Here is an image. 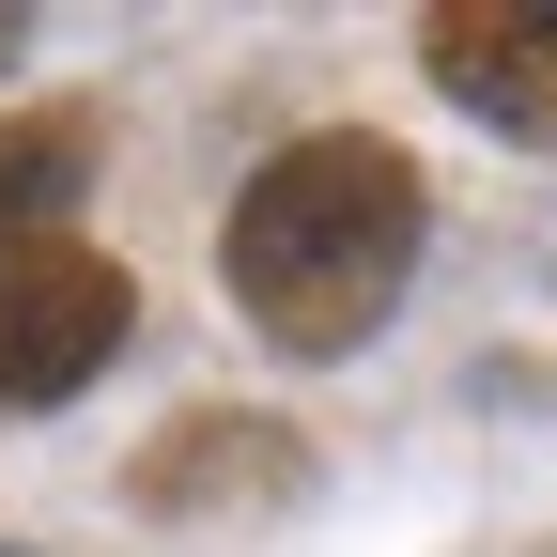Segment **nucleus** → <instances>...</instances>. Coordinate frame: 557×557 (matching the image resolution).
<instances>
[{
  "mask_svg": "<svg viewBox=\"0 0 557 557\" xmlns=\"http://www.w3.org/2000/svg\"><path fill=\"white\" fill-rule=\"evenodd\" d=\"M418 233H434L418 171L387 156V139L325 124V139H278V156L248 171L233 233H218V278H233V310L278 341V357H357V341L403 310Z\"/></svg>",
  "mask_w": 557,
  "mask_h": 557,
  "instance_id": "nucleus-1",
  "label": "nucleus"
},
{
  "mask_svg": "<svg viewBox=\"0 0 557 557\" xmlns=\"http://www.w3.org/2000/svg\"><path fill=\"white\" fill-rule=\"evenodd\" d=\"M124 263H94V248H0V403H62V387H94L109 357H124Z\"/></svg>",
  "mask_w": 557,
  "mask_h": 557,
  "instance_id": "nucleus-2",
  "label": "nucleus"
},
{
  "mask_svg": "<svg viewBox=\"0 0 557 557\" xmlns=\"http://www.w3.org/2000/svg\"><path fill=\"white\" fill-rule=\"evenodd\" d=\"M418 62L496 139H557V0H434L418 16Z\"/></svg>",
  "mask_w": 557,
  "mask_h": 557,
  "instance_id": "nucleus-3",
  "label": "nucleus"
},
{
  "mask_svg": "<svg viewBox=\"0 0 557 557\" xmlns=\"http://www.w3.org/2000/svg\"><path fill=\"white\" fill-rule=\"evenodd\" d=\"M94 186V124L47 109V124H0V248H47V218Z\"/></svg>",
  "mask_w": 557,
  "mask_h": 557,
  "instance_id": "nucleus-4",
  "label": "nucleus"
},
{
  "mask_svg": "<svg viewBox=\"0 0 557 557\" xmlns=\"http://www.w3.org/2000/svg\"><path fill=\"white\" fill-rule=\"evenodd\" d=\"M201 480H263V496H278V480H295V449H218V434H201V449H156V465H139V496L186 511Z\"/></svg>",
  "mask_w": 557,
  "mask_h": 557,
  "instance_id": "nucleus-5",
  "label": "nucleus"
},
{
  "mask_svg": "<svg viewBox=\"0 0 557 557\" xmlns=\"http://www.w3.org/2000/svg\"><path fill=\"white\" fill-rule=\"evenodd\" d=\"M16 47H32V16H16V0H0V78H16Z\"/></svg>",
  "mask_w": 557,
  "mask_h": 557,
  "instance_id": "nucleus-6",
  "label": "nucleus"
}]
</instances>
